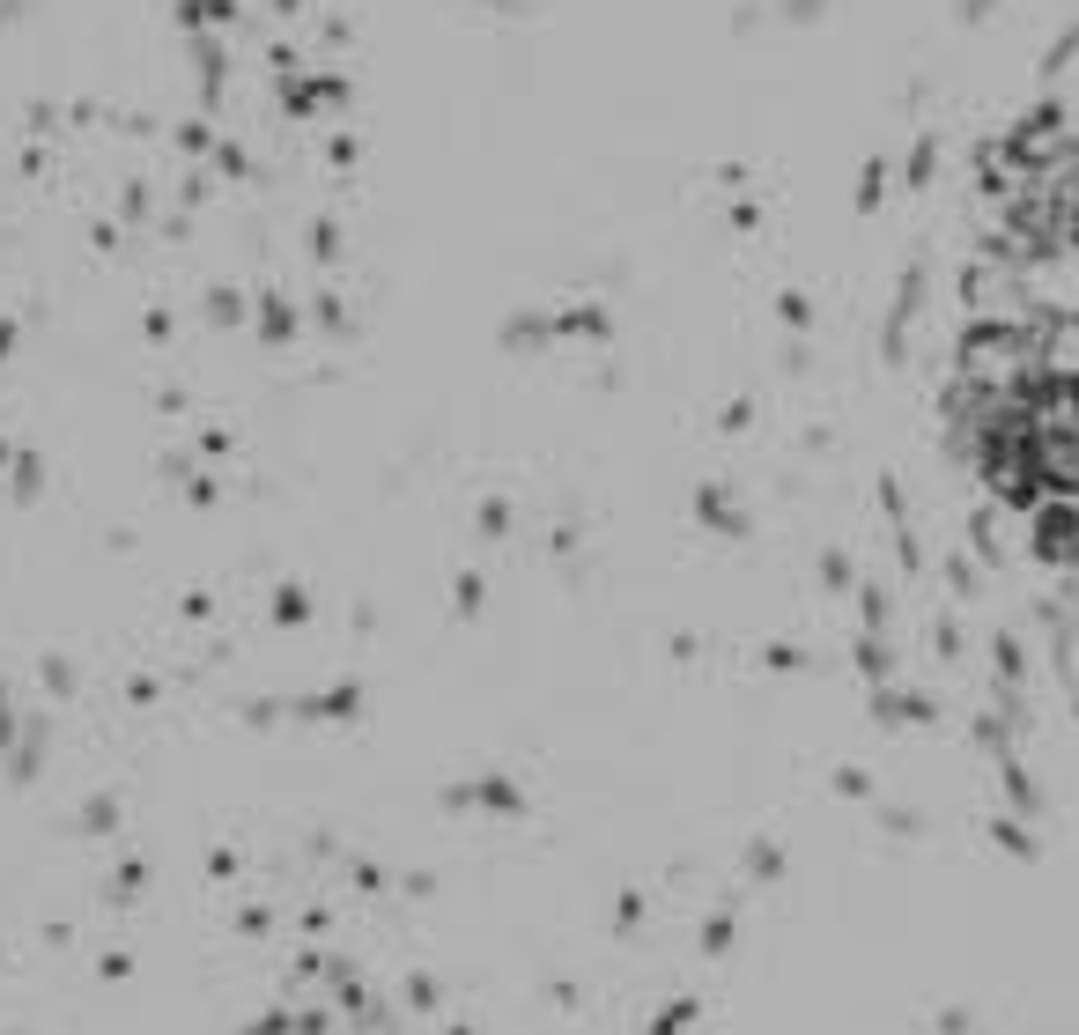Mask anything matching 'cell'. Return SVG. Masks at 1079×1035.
Segmentation results:
<instances>
[{
  "mask_svg": "<svg viewBox=\"0 0 1079 1035\" xmlns=\"http://www.w3.org/2000/svg\"><path fill=\"white\" fill-rule=\"evenodd\" d=\"M954 429L1079 636V60L983 178L961 274Z\"/></svg>",
  "mask_w": 1079,
  "mask_h": 1035,
  "instance_id": "obj_1",
  "label": "cell"
}]
</instances>
